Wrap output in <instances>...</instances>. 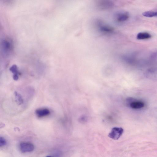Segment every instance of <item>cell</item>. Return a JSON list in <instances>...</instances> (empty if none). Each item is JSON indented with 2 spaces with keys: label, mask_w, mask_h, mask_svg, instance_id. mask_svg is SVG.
<instances>
[{
  "label": "cell",
  "mask_w": 157,
  "mask_h": 157,
  "mask_svg": "<svg viewBox=\"0 0 157 157\" xmlns=\"http://www.w3.org/2000/svg\"><path fill=\"white\" fill-rule=\"evenodd\" d=\"M20 151L22 153L32 151L34 149V145L29 142H22L19 145Z\"/></svg>",
  "instance_id": "obj_4"
},
{
  "label": "cell",
  "mask_w": 157,
  "mask_h": 157,
  "mask_svg": "<svg viewBox=\"0 0 157 157\" xmlns=\"http://www.w3.org/2000/svg\"><path fill=\"white\" fill-rule=\"evenodd\" d=\"M130 107L134 109H140L144 107L145 103L141 100L130 98L128 99Z\"/></svg>",
  "instance_id": "obj_3"
},
{
  "label": "cell",
  "mask_w": 157,
  "mask_h": 157,
  "mask_svg": "<svg viewBox=\"0 0 157 157\" xmlns=\"http://www.w3.org/2000/svg\"><path fill=\"white\" fill-rule=\"evenodd\" d=\"M142 15L147 17H157V11H146L142 13Z\"/></svg>",
  "instance_id": "obj_12"
},
{
  "label": "cell",
  "mask_w": 157,
  "mask_h": 157,
  "mask_svg": "<svg viewBox=\"0 0 157 157\" xmlns=\"http://www.w3.org/2000/svg\"><path fill=\"white\" fill-rule=\"evenodd\" d=\"M35 113L37 117L41 118L48 115L50 114V111L47 108H41L37 109Z\"/></svg>",
  "instance_id": "obj_7"
},
{
  "label": "cell",
  "mask_w": 157,
  "mask_h": 157,
  "mask_svg": "<svg viewBox=\"0 0 157 157\" xmlns=\"http://www.w3.org/2000/svg\"><path fill=\"white\" fill-rule=\"evenodd\" d=\"M46 157H52L51 156H46Z\"/></svg>",
  "instance_id": "obj_16"
},
{
  "label": "cell",
  "mask_w": 157,
  "mask_h": 157,
  "mask_svg": "<svg viewBox=\"0 0 157 157\" xmlns=\"http://www.w3.org/2000/svg\"><path fill=\"white\" fill-rule=\"evenodd\" d=\"M6 144V142L5 139L3 137H0V146L2 147L5 145Z\"/></svg>",
  "instance_id": "obj_14"
},
{
  "label": "cell",
  "mask_w": 157,
  "mask_h": 157,
  "mask_svg": "<svg viewBox=\"0 0 157 157\" xmlns=\"http://www.w3.org/2000/svg\"><path fill=\"white\" fill-rule=\"evenodd\" d=\"M97 7L101 10H107L112 9L114 6V3L109 0L98 1L97 3Z\"/></svg>",
  "instance_id": "obj_1"
},
{
  "label": "cell",
  "mask_w": 157,
  "mask_h": 157,
  "mask_svg": "<svg viewBox=\"0 0 157 157\" xmlns=\"http://www.w3.org/2000/svg\"><path fill=\"white\" fill-rule=\"evenodd\" d=\"M98 25L99 29L101 32L103 33H112L114 30V29L112 27L108 25L99 22Z\"/></svg>",
  "instance_id": "obj_6"
},
{
  "label": "cell",
  "mask_w": 157,
  "mask_h": 157,
  "mask_svg": "<svg viewBox=\"0 0 157 157\" xmlns=\"http://www.w3.org/2000/svg\"><path fill=\"white\" fill-rule=\"evenodd\" d=\"M151 114L153 117L157 118V107L154 108L152 110Z\"/></svg>",
  "instance_id": "obj_15"
},
{
  "label": "cell",
  "mask_w": 157,
  "mask_h": 157,
  "mask_svg": "<svg viewBox=\"0 0 157 157\" xmlns=\"http://www.w3.org/2000/svg\"><path fill=\"white\" fill-rule=\"evenodd\" d=\"M116 20L118 22H122L127 20L129 17V13L127 12L120 13L116 16Z\"/></svg>",
  "instance_id": "obj_8"
},
{
  "label": "cell",
  "mask_w": 157,
  "mask_h": 157,
  "mask_svg": "<svg viewBox=\"0 0 157 157\" xmlns=\"http://www.w3.org/2000/svg\"><path fill=\"white\" fill-rule=\"evenodd\" d=\"M15 100L19 104H21L22 103L23 101V99H22L21 96L18 93L16 92L15 93Z\"/></svg>",
  "instance_id": "obj_13"
},
{
  "label": "cell",
  "mask_w": 157,
  "mask_h": 157,
  "mask_svg": "<svg viewBox=\"0 0 157 157\" xmlns=\"http://www.w3.org/2000/svg\"><path fill=\"white\" fill-rule=\"evenodd\" d=\"M2 49L6 54H8L11 49L10 43L8 41L4 40L2 42Z\"/></svg>",
  "instance_id": "obj_11"
},
{
  "label": "cell",
  "mask_w": 157,
  "mask_h": 157,
  "mask_svg": "<svg viewBox=\"0 0 157 157\" xmlns=\"http://www.w3.org/2000/svg\"><path fill=\"white\" fill-rule=\"evenodd\" d=\"M151 37L150 34L146 32L139 33L136 36L137 39L140 40L148 39L150 38Z\"/></svg>",
  "instance_id": "obj_10"
},
{
  "label": "cell",
  "mask_w": 157,
  "mask_h": 157,
  "mask_svg": "<svg viewBox=\"0 0 157 157\" xmlns=\"http://www.w3.org/2000/svg\"><path fill=\"white\" fill-rule=\"evenodd\" d=\"M10 71L13 74V78L14 80H17L19 78V73L16 65H13L10 68Z\"/></svg>",
  "instance_id": "obj_9"
},
{
  "label": "cell",
  "mask_w": 157,
  "mask_h": 157,
  "mask_svg": "<svg viewBox=\"0 0 157 157\" xmlns=\"http://www.w3.org/2000/svg\"><path fill=\"white\" fill-rule=\"evenodd\" d=\"M145 76L148 79L157 80V69L151 68L148 70L146 71Z\"/></svg>",
  "instance_id": "obj_5"
},
{
  "label": "cell",
  "mask_w": 157,
  "mask_h": 157,
  "mask_svg": "<svg viewBox=\"0 0 157 157\" xmlns=\"http://www.w3.org/2000/svg\"><path fill=\"white\" fill-rule=\"evenodd\" d=\"M124 132L121 128L115 127L112 128L108 136L114 140H118L122 135Z\"/></svg>",
  "instance_id": "obj_2"
}]
</instances>
